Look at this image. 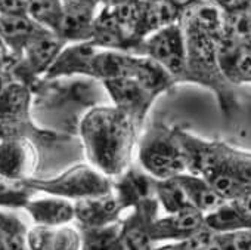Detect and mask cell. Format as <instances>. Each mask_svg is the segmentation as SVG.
<instances>
[{"label":"cell","instance_id":"cell-1","mask_svg":"<svg viewBox=\"0 0 251 250\" xmlns=\"http://www.w3.org/2000/svg\"><path fill=\"white\" fill-rule=\"evenodd\" d=\"M141 124L115 105H93L78 121L89 163L115 179L133 165Z\"/></svg>","mask_w":251,"mask_h":250},{"label":"cell","instance_id":"cell-2","mask_svg":"<svg viewBox=\"0 0 251 250\" xmlns=\"http://www.w3.org/2000/svg\"><path fill=\"white\" fill-rule=\"evenodd\" d=\"M183 30L188 52L186 83H195L213 92L223 115L232 118L239 102L236 86L223 73L219 58V40L195 28L183 27Z\"/></svg>","mask_w":251,"mask_h":250},{"label":"cell","instance_id":"cell-3","mask_svg":"<svg viewBox=\"0 0 251 250\" xmlns=\"http://www.w3.org/2000/svg\"><path fill=\"white\" fill-rule=\"evenodd\" d=\"M138 147L139 166L154 179H170L188 172L177 128L155 123L139 138Z\"/></svg>","mask_w":251,"mask_h":250},{"label":"cell","instance_id":"cell-4","mask_svg":"<svg viewBox=\"0 0 251 250\" xmlns=\"http://www.w3.org/2000/svg\"><path fill=\"white\" fill-rule=\"evenodd\" d=\"M34 193L58 195L71 201L96 197L112 191V179L89 165H75L52 178H31L24 182Z\"/></svg>","mask_w":251,"mask_h":250},{"label":"cell","instance_id":"cell-5","mask_svg":"<svg viewBox=\"0 0 251 250\" xmlns=\"http://www.w3.org/2000/svg\"><path fill=\"white\" fill-rule=\"evenodd\" d=\"M39 150L24 132L0 123V176L14 184H24L36 176Z\"/></svg>","mask_w":251,"mask_h":250},{"label":"cell","instance_id":"cell-6","mask_svg":"<svg viewBox=\"0 0 251 250\" xmlns=\"http://www.w3.org/2000/svg\"><path fill=\"white\" fill-rule=\"evenodd\" d=\"M139 55L150 56L163 65L176 83H186V36L180 21L148 36L141 45Z\"/></svg>","mask_w":251,"mask_h":250},{"label":"cell","instance_id":"cell-7","mask_svg":"<svg viewBox=\"0 0 251 250\" xmlns=\"http://www.w3.org/2000/svg\"><path fill=\"white\" fill-rule=\"evenodd\" d=\"M59 36L53 31H46L37 39H34L23 52L21 58L14 64L11 74L28 86L34 84L40 77H45L49 68L53 65L55 59L61 51L67 46Z\"/></svg>","mask_w":251,"mask_h":250},{"label":"cell","instance_id":"cell-8","mask_svg":"<svg viewBox=\"0 0 251 250\" xmlns=\"http://www.w3.org/2000/svg\"><path fill=\"white\" fill-rule=\"evenodd\" d=\"M111 104L132 115L141 126L154 101L158 98L133 77H117L100 82Z\"/></svg>","mask_w":251,"mask_h":250},{"label":"cell","instance_id":"cell-9","mask_svg":"<svg viewBox=\"0 0 251 250\" xmlns=\"http://www.w3.org/2000/svg\"><path fill=\"white\" fill-rule=\"evenodd\" d=\"M100 5L83 0H62V12L53 31L65 43L92 40L93 26Z\"/></svg>","mask_w":251,"mask_h":250},{"label":"cell","instance_id":"cell-10","mask_svg":"<svg viewBox=\"0 0 251 250\" xmlns=\"http://www.w3.org/2000/svg\"><path fill=\"white\" fill-rule=\"evenodd\" d=\"M158 200L139 204L121 219V250H155L157 243L151 235V223L158 216Z\"/></svg>","mask_w":251,"mask_h":250},{"label":"cell","instance_id":"cell-11","mask_svg":"<svg viewBox=\"0 0 251 250\" xmlns=\"http://www.w3.org/2000/svg\"><path fill=\"white\" fill-rule=\"evenodd\" d=\"M205 228V215L189 206L176 213L157 216L151 223L152 240L158 243H182Z\"/></svg>","mask_w":251,"mask_h":250},{"label":"cell","instance_id":"cell-12","mask_svg":"<svg viewBox=\"0 0 251 250\" xmlns=\"http://www.w3.org/2000/svg\"><path fill=\"white\" fill-rule=\"evenodd\" d=\"M99 46L89 42H78V43H68L58 58L55 59L53 65L49 68L43 79H61V77H87L93 79V67L95 58L99 52ZM95 80V79H93Z\"/></svg>","mask_w":251,"mask_h":250},{"label":"cell","instance_id":"cell-13","mask_svg":"<svg viewBox=\"0 0 251 250\" xmlns=\"http://www.w3.org/2000/svg\"><path fill=\"white\" fill-rule=\"evenodd\" d=\"M75 206V222L78 228H89V226H100L118 222L126 212L123 204L120 203L118 197L115 195L114 190L96 195L74 201Z\"/></svg>","mask_w":251,"mask_h":250},{"label":"cell","instance_id":"cell-14","mask_svg":"<svg viewBox=\"0 0 251 250\" xmlns=\"http://www.w3.org/2000/svg\"><path fill=\"white\" fill-rule=\"evenodd\" d=\"M49 31L28 14L0 15V39L15 56L20 59L25 48L39 36Z\"/></svg>","mask_w":251,"mask_h":250},{"label":"cell","instance_id":"cell-15","mask_svg":"<svg viewBox=\"0 0 251 250\" xmlns=\"http://www.w3.org/2000/svg\"><path fill=\"white\" fill-rule=\"evenodd\" d=\"M226 21L227 11L213 0H198L185 9L180 17V24L183 27L202 31L219 40V43L226 36Z\"/></svg>","mask_w":251,"mask_h":250},{"label":"cell","instance_id":"cell-16","mask_svg":"<svg viewBox=\"0 0 251 250\" xmlns=\"http://www.w3.org/2000/svg\"><path fill=\"white\" fill-rule=\"evenodd\" d=\"M31 86L12 74L0 83V123H20L30 115Z\"/></svg>","mask_w":251,"mask_h":250},{"label":"cell","instance_id":"cell-17","mask_svg":"<svg viewBox=\"0 0 251 250\" xmlns=\"http://www.w3.org/2000/svg\"><path fill=\"white\" fill-rule=\"evenodd\" d=\"M30 218L33 219L34 225H45V226H62L68 225L75 219V206L74 201L58 197L49 195L42 198H30L24 206Z\"/></svg>","mask_w":251,"mask_h":250},{"label":"cell","instance_id":"cell-18","mask_svg":"<svg viewBox=\"0 0 251 250\" xmlns=\"http://www.w3.org/2000/svg\"><path fill=\"white\" fill-rule=\"evenodd\" d=\"M219 58L227 80L236 87L251 84V46L225 37L219 43Z\"/></svg>","mask_w":251,"mask_h":250},{"label":"cell","instance_id":"cell-19","mask_svg":"<svg viewBox=\"0 0 251 250\" xmlns=\"http://www.w3.org/2000/svg\"><path fill=\"white\" fill-rule=\"evenodd\" d=\"M182 11L170 0H142V14L138 26V39L145 40L155 31L180 21Z\"/></svg>","mask_w":251,"mask_h":250},{"label":"cell","instance_id":"cell-20","mask_svg":"<svg viewBox=\"0 0 251 250\" xmlns=\"http://www.w3.org/2000/svg\"><path fill=\"white\" fill-rule=\"evenodd\" d=\"M175 178L182 185L191 206H194L204 215H207L208 212L214 210L216 207H219L222 203L226 201L216 193L211 184L200 175L185 172Z\"/></svg>","mask_w":251,"mask_h":250},{"label":"cell","instance_id":"cell-21","mask_svg":"<svg viewBox=\"0 0 251 250\" xmlns=\"http://www.w3.org/2000/svg\"><path fill=\"white\" fill-rule=\"evenodd\" d=\"M121 219L108 225L80 228L83 250H121Z\"/></svg>","mask_w":251,"mask_h":250},{"label":"cell","instance_id":"cell-22","mask_svg":"<svg viewBox=\"0 0 251 250\" xmlns=\"http://www.w3.org/2000/svg\"><path fill=\"white\" fill-rule=\"evenodd\" d=\"M205 226L219 234H230L251 228L230 201H225L214 210L208 212L205 215Z\"/></svg>","mask_w":251,"mask_h":250},{"label":"cell","instance_id":"cell-23","mask_svg":"<svg viewBox=\"0 0 251 250\" xmlns=\"http://www.w3.org/2000/svg\"><path fill=\"white\" fill-rule=\"evenodd\" d=\"M155 197L166 213H176L191 206L182 185L176 178L155 179Z\"/></svg>","mask_w":251,"mask_h":250},{"label":"cell","instance_id":"cell-24","mask_svg":"<svg viewBox=\"0 0 251 250\" xmlns=\"http://www.w3.org/2000/svg\"><path fill=\"white\" fill-rule=\"evenodd\" d=\"M25 2L27 14L34 21L50 31L56 30L62 12V0H25Z\"/></svg>","mask_w":251,"mask_h":250},{"label":"cell","instance_id":"cell-25","mask_svg":"<svg viewBox=\"0 0 251 250\" xmlns=\"http://www.w3.org/2000/svg\"><path fill=\"white\" fill-rule=\"evenodd\" d=\"M0 226H2L6 235L9 250H30L27 244L28 228L18 216L6 212H0Z\"/></svg>","mask_w":251,"mask_h":250},{"label":"cell","instance_id":"cell-26","mask_svg":"<svg viewBox=\"0 0 251 250\" xmlns=\"http://www.w3.org/2000/svg\"><path fill=\"white\" fill-rule=\"evenodd\" d=\"M34 191L24 184H14L0 176V207L18 209L27 204Z\"/></svg>","mask_w":251,"mask_h":250},{"label":"cell","instance_id":"cell-27","mask_svg":"<svg viewBox=\"0 0 251 250\" xmlns=\"http://www.w3.org/2000/svg\"><path fill=\"white\" fill-rule=\"evenodd\" d=\"M176 244L180 250H226L225 235L214 232L207 226L191 238Z\"/></svg>","mask_w":251,"mask_h":250},{"label":"cell","instance_id":"cell-28","mask_svg":"<svg viewBox=\"0 0 251 250\" xmlns=\"http://www.w3.org/2000/svg\"><path fill=\"white\" fill-rule=\"evenodd\" d=\"M52 250H83L81 231L78 226L62 225L53 229Z\"/></svg>","mask_w":251,"mask_h":250},{"label":"cell","instance_id":"cell-29","mask_svg":"<svg viewBox=\"0 0 251 250\" xmlns=\"http://www.w3.org/2000/svg\"><path fill=\"white\" fill-rule=\"evenodd\" d=\"M227 165L245 185L251 187V153L229 145Z\"/></svg>","mask_w":251,"mask_h":250},{"label":"cell","instance_id":"cell-30","mask_svg":"<svg viewBox=\"0 0 251 250\" xmlns=\"http://www.w3.org/2000/svg\"><path fill=\"white\" fill-rule=\"evenodd\" d=\"M53 229L52 226L45 225H34L27 229V244L30 250H52V240H53Z\"/></svg>","mask_w":251,"mask_h":250},{"label":"cell","instance_id":"cell-31","mask_svg":"<svg viewBox=\"0 0 251 250\" xmlns=\"http://www.w3.org/2000/svg\"><path fill=\"white\" fill-rule=\"evenodd\" d=\"M223 235L226 250H251V228H245Z\"/></svg>","mask_w":251,"mask_h":250},{"label":"cell","instance_id":"cell-32","mask_svg":"<svg viewBox=\"0 0 251 250\" xmlns=\"http://www.w3.org/2000/svg\"><path fill=\"white\" fill-rule=\"evenodd\" d=\"M230 203L236 207L245 222L251 226V187L244 188Z\"/></svg>","mask_w":251,"mask_h":250},{"label":"cell","instance_id":"cell-33","mask_svg":"<svg viewBox=\"0 0 251 250\" xmlns=\"http://www.w3.org/2000/svg\"><path fill=\"white\" fill-rule=\"evenodd\" d=\"M15 62H17L15 56L11 54V51L2 42V39H0V74L11 71Z\"/></svg>","mask_w":251,"mask_h":250},{"label":"cell","instance_id":"cell-34","mask_svg":"<svg viewBox=\"0 0 251 250\" xmlns=\"http://www.w3.org/2000/svg\"><path fill=\"white\" fill-rule=\"evenodd\" d=\"M170 2H172L175 6H177V8L183 12L185 9H188L189 6H192L194 3H197L198 0H170Z\"/></svg>","mask_w":251,"mask_h":250},{"label":"cell","instance_id":"cell-35","mask_svg":"<svg viewBox=\"0 0 251 250\" xmlns=\"http://www.w3.org/2000/svg\"><path fill=\"white\" fill-rule=\"evenodd\" d=\"M0 250H9V244H8V240L2 226H0Z\"/></svg>","mask_w":251,"mask_h":250},{"label":"cell","instance_id":"cell-36","mask_svg":"<svg viewBox=\"0 0 251 250\" xmlns=\"http://www.w3.org/2000/svg\"><path fill=\"white\" fill-rule=\"evenodd\" d=\"M155 250H180L176 243H166L164 246H157Z\"/></svg>","mask_w":251,"mask_h":250},{"label":"cell","instance_id":"cell-37","mask_svg":"<svg viewBox=\"0 0 251 250\" xmlns=\"http://www.w3.org/2000/svg\"><path fill=\"white\" fill-rule=\"evenodd\" d=\"M83 2H93V3H98V5H100V0H83Z\"/></svg>","mask_w":251,"mask_h":250}]
</instances>
